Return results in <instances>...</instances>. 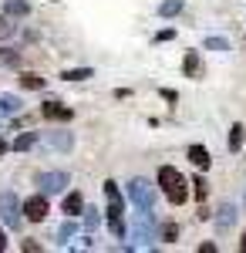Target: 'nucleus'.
Returning a JSON list of instances; mask_svg holds the SVG:
<instances>
[{"label": "nucleus", "mask_w": 246, "mask_h": 253, "mask_svg": "<svg viewBox=\"0 0 246 253\" xmlns=\"http://www.w3.org/2000/svg\"><path fill=\"white\" fill-rule=\"evenodd\" d=\"M159 186L169 193V203H175V206H182V203L189 199L186 179H182V172H179V169H172V166H162V169H159Z\"/></svg>", "instance_id": "obj_1"}, {"label": "nucleus", "mask_w": 246, "mask_h": 253, "mask_svg": "<svg viewBox=\"0 0 246 253\" xmlns=\"http://www.w3.org/2000/svg\"><path fill=\"white\" fill-rule=\"evenodd\" d=\"M128 199L138 213H152L155 210V189H152L145 179H132L128 182Z\"/></svg>", "instance_id": "obj_2"}, {"label": "nucleus", "mask_w": 246, "mask_h": 253, "mask_svg": "<svg viewBox=\"0 0 246 253\" xmlns=\"http://www.w3.org/2000/svg\"><path fill=\"white\" fill-rule=\"evenodd\" d=\"M24 206H20V199L14 193H0V219H3V226L7 230H17L20 223H24Z\"/></svg>", "instance_id": "obj_3"}, {"label": "nucleus", "mask_w": 246, "mask_h": 253, "mask_svg": "<svg viewBox=\"0 0 246 253\" xmlns=\"http://www.w3.org/2000/svg\"><path fill=\"white\" fill-rule=\"evenodd\" d=\"M132 240L135 247H152V213H138V223L132 226Z\"/></svg>", "instance_id": "obj_4"}, {"label": "nucleus", "mask_w": 246, "mask_h": 253, "mask_svg": "<svg viewBox=\"0 0 246 253\" xmlns=\"http://www.w3.org/2000/svg\"><path fill=\"white\" fill-rule=\"evenodd\" d=\"M38 186H41V193H61L68 186V172H41Z\"/></svg>", "instance_id": "obj_5"}, {"label": "nucleus", "mask_w": 246, "mask_h": 253, "mask_svg": "<svg viewBox=\"0 0 246 253\" xmlns=\"http://www.w3.org/2000/svg\"><path fill=\"white\" fill-rule=\"evenodd\" d=\"M24 216H27L31 223H41V219L47 216V199H44V196H31V199L24 203Z\"/></svg>", "instance_id": "obj_6"}, {"label": "nucleus", "mask_w": 246, "mask_h": 253, "mask_svg": "<svg viewBox=\"0 0 246 253\" xmlns=\"http://www.w3.org/2000/svg\"><path fill=\"white\" fill-rule=\"evenodd\" d=\"M41 112H44V118H61V122H71V115H75L71 108H64V105H57V101H44Z\"/></svg>", "instance_id": "obj_7"}, {"label": "nucleus", "mask_w": 246, "mask_h": 253, "mask_svg": "<svg viewBox=\"0 0 246 253\" xmlns=\"http://www.w3.org/2000/svg\"><path fill=\"white\" fill-rule=\"evenodd\" d=\"M233 223H236V206L226 203V206H219V216H216V226L219 230H233Z\"/></svg>", "instance_id": "obj_8"}, {"label": "nucleus", "mask_w": 246, "mask_h": 253, "mask_svg": "<svg viewBox=\"0 0 246 253\" xmlns=\"http://www.w3.org/2000/svg\"><path fill=\"white\" fill-rule=\"evenodd\" d=\"M17 112H20V98L17 95H0V118L17 115Z\"/></svg>", "instance_id": "obj_9"}, {"label": "nucleus", "mask_w": 246, "mask_h": 253, "mask_svg": "<svg viewBox=\"0 0 246 253\" xmlns=\"http://www.w3.org/2000/svg\"><path fill=\"white\" fill-rule=\"evenodd\" d=\"M243 142H246V128L236 122V125L229 128V152H240V149H243Z\"/></svg>", "instance_id": "obj_10"}, {"label": "nucleus", "mask_w": 246, "mask_h": 253, "mask_svg": "<svg viewBox=\"0 0 246 253\" xmlns=\"http://www.w3.org/2000/svg\"><path fill=\"white\" fill-rule=\"evenodd\" d=\"M189 159H192V166H196V169H209V152H206V145H192V149H189Z\"/></svg>", "instance_id": "obj_11"}, {"label": "nucleus", "mask_w": 246, "mask_h": 253, "mask_svg": "<svg viewBox=\"0 0 246 253\" xmlns=\"http://www.w3.org/2000/svg\"><path fill=\"white\" fill-rule=\"evenodd\" d=\"M81 206H84V196H81V193H68V199H64V213L78 216V213H81Z\"/></svg>", "instance_id": "obj_12"}, {"label": "nucleus", "mask_w": 246, "mask_h": 253, "mask_svg": "<svg viewBox=\"0 0 246 253\" xmlns=\"http://www.w3.org/2000/svg\"><path fill=\"white\" fill-rule=\"evenodd\" d=\"M47 145L68 152V149H71V135H68V132H51V135H47Z\"/></svg>", "instance_id": "obj_13"}, {"label": "nucleus", "mask_w": 246, "mask_h": 253, "mask_svg": "<svg viewBox=\"0 0 246 253\" xmlns=\"http://www.w3.org/2000/svg\"><path fill=\"white\" fill-rule=\"evenodd\" d=\"M3 14L24 17V14H31V7H27V0H7V3H3Z\"/></svg>", "instance_id": "obj_14"}, {"label": "nucleus", "mask_w": 246, "mask_h": 253, "mask_svg": "<svg viewBox=\"0 0 246 253\" xmlns=\"http://www.w3.org/2000/svg\"><path fill=\"white\" fill-rule=\"evenodd\" d=\"M20 84H24V88H31V91H41V88H44V78L31 75V71H24V75H20Z\"/></svg>", "instance_id": "obj_15"}, {"label": "nucleus", "mask_w": 246, "mask_h": 253, "mask_svg": "<svg viewBox=\"0 0 246 253\" xmlns=\"http://www.w3.org/2000/svg\"><path fill=\"white\" fill-rule=\"evenodd\" d=\"M34 142H38V135H34V132H20L17 142H14V149H17V152H27V149H31Z\"/></svg>", "instance_id": "obj_16"}, {"label": "nucleus", "mask_w": 246, "mask_h": 253, "mask_svg": "<svg viewBox=\"0 0 246 253\" xmlns=\"http://www.w3.org/2000/svg\"><path fill=\"white\" fill-rule=\"evenodd\" d=\"M179 10H182V0H162V7H159L162 17H175Z\"/></svg>", "instance_id": "obj_17"}, {"label": "nucleus", "mask_w": 246, "mask_h": 253, "mask_svg": "<svg viewBox=\"0 0 246 253\" xmlns=\"http://www.w3.org/2000/svg\"><path fill=\"white\" fill-rule=\"evenodd\" d=\"M61 78H64V81H84V78H91V68H75V71H64Z\"/></svg>", "instance_id": "obj_18"}, {"label": "nucleus", "mask_w": 246, "mask_h": 253, "mask_svg": "<svg viewBox=\"0 0 246 253\" xmlns=\"http://www.w3.org/2000/svg\"><path fill=\"white\" fill-rule=\"evenodd\" d=\"M71 233H75V223H61V226H57V233H54V240H57V243H64Z\"/></svg>", "instance_id": "obj_19"}, {"label": "nucleus", "mask_w": 246, "mask_h": 253, "mask_svg": "<svg viewBox=\"0 0 246 253\" xmlns=\"http://www.w3.org/2000/svg\"><path fill=\"white\" fill-rule=\"evenodd\" d=\"M0 64H10V68H17V64H20V54H17V51H0Z\"/></svg>", "instance_id": "obj_20"}, {"label": "nucleus", "mask_w": 246, "mask_h": 253, "mask_svg": "<svg viewBox=\"0 0 246 253\" xmlns=\"http://www.w3.org/2000/svg\"><path fill=\"white\" fill-rule=\"evenodd\" d=\"M182 68H186V75H196V71H199V54H186Z\"/></svg>", "instance_id": "obj_21"}, {"label": "nucleus", "mask_w": 246, "mask_h": 253, "mask_svg": "<svg viewBox=\"0 0 246 253\" xmlns=\"http://www.w3.org/2000/svg\"><path fill=\"white\" fill-rule=\"evenodd\" d=\"M175 236H179V226H175V223H165V226H162V240H165V243H172Z\"/></svg>", "instance_id": "obj_22"}, {"label": "nucleus", "mask_w": 246, "mask_h": 253, "mask_svg": "<svg viewBox=\"0 0 246 253\" xmlns=\"http://www.w3.org/2000/svg\"><path fill=\"white\" fill-rule=\"evenodd\" d=\"M206 47H209V51H229V44H226L223 38H209V41H206Z\"/></svg>", "instance_id": "obj_23"}, {"label": "nucleus", "mask_w": 246, "mask_h": 253, "mask_svg": "<svg viewBox=\"0 0 246 253\" xmlns=\"http://www.w3.org/2000/svg\"><path fill=\"white\" fill-rule=\"evenodd\" d=\"M192 186H196V196H199V199H206V193H209L206 179H192Z\"/></svg>", "instance_id": "obj_24"}, {"label": "nucleus", "mask_w": 246, "mask_h": 253, "mask_svg": "<svg viewBox=\"0 0 246 253\" xmlns=\"http://www.w3.org/2000/svg\"><path fill=\"white\" fill-rule=\"evenodd\" d=\"M84 226H88V230L98 226V210H84Z\"/></svg>", "instance_id": "obj_25"}, {"label": "nucleus", "mask_w": 246, "mask_h": 253, "mask_svg": "<svg viewBox=\"0 0 246 253\" xmlns=\"http://www.w3.org/2000/svg\"><path fill=\"white\" fill-rule=\"evenodd\" d=\"M7 149H10V142H7V138H0V156H3Z\"/></svg>", "instance_id": "obj_26"}, {"label": "nucleus", "mask_w": 246, "mask_h": 253, "mask_svg": "<svg viewBox=\"0 0 246 253\" xmlns=\"http://www.w3.org/2000/svg\"><path fill=\"white\" fill-rule=\"evenodd\" d=\"M3 247H7V240H3V230H0V250H3Z\"/></svg>", "instance_id": "obj_27"}, {"label": "nucleus", "mask_w": 246, "mask_h": 253, "mask_svg": "<svg viewBox=\"0 0 246 253\" xmlns=\"http://www.w3.org/2000/svg\"><path fill=\"white\" fill-rule=\"evenodd\" d=\"M240 250H243V253H246V236H243V240H240Z\"/></svg>", "instance_id": "obj_28"}, {"label": "nucleus", "mask_w": 246, "mask_h": 253, "mask_svg": "<svg viewBox=\"0 0 246 253\" xmlns=\"http://www.w3.org/2000/svg\"><path fill=\"white\" fill-rule=\"evenodd\" d=\"M243 199H246V193H243Z\"/></svg>", "instance_id": "obj_29"}]
</instances>
